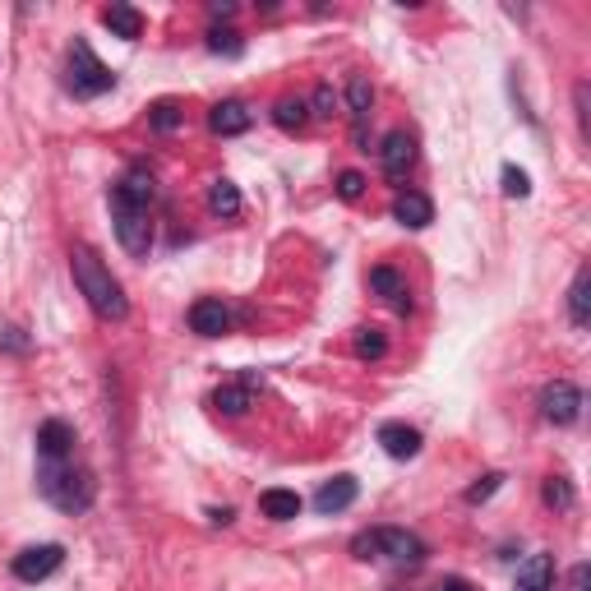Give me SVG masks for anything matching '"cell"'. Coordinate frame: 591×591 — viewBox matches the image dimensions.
Listing matches in <instances>:
<instances>
[{
    "label": "cell",
    "instance_id": "cell-1",
    "mask_svg": "<svg viewBox=\"0 0 591 591\" xmlns=\"http://www.w3.org/2000/svg\"><path fill=\"white\" fill-rule=\"evenodd\" d=\"M70 273H74V282H79V291H84V301L93 305V314H102V319H125V314H130V301H125L121 282L111 278V268L102 264L88 245H74L70 250Z\"/></svg>",
    "mask_w": 591,
    "mask_h": 591
},
{
    "label": "cell",
    "instance_id": "cell-2",
    "mask_svg": "<svg viewBox=\"0 0 591 591\" xmlns=\"http://www.w3.org/2000/svg\"><path fill=\"white\" fill-rule=\"evenodd\" d=\"M37 490L56 508H65V513H84V508L93 504V476L65 467V458H42V467H37Z\"/></svg>",
    "mask_w": 591,
    "mask_h": 591
},
{
    "label": "cell",
    "instance_id": "cell-3",
    "mask_svg": "<svg viewBox=\"0 0 591 591\" xmlns=\"http://www.w3.org/2000/svg\"><path fill=\"white\" fill-rule=\"evenodd\" d=\"M351 550H356V559H393V564H421V559H425L421 536L398 531V527L361 531V536L351 541Z\"/></svg>",
    "mask_w": 591,
    "mask_h": 591
},
{
    "label": "cell",
    "instance_id": "cell-4",
    "mask_svg": "<svg viewBox=\"0 0 591 591\" xmlns=\"http://www.w3.org/2000/svg\"><path fill=\"white\" fill-rule=\"evenodd\" d=\"M111 84H116V74L97 61L93 47H88V42H74V51H70V88H74V93H79V97H97V93H107Z\"/></svg>",
    "mask_w": 591,
    "mask_h": 591
},
{
    "label": "cell",
    "instance_id": "cell-5",
    "mask_svg": "<svg viewBox=\"0 0 591 591\" xmlns=\"http://www.w3.org/2000/svg\"><path fill=\"white\" fill-rule=\"evenodd\" d=\"M541 416L550 425H573L582 416V393L578 384H568V379H555V384L541 388Z\"/></svg>",
    "mask_w": 591,
    "mask_h": 591
},
{
    "label": "cell",
    "instance_id": "cell-6",
    "mask_svg": "<svg viewBox=\"0 0 591 591\" xmlns=\"http://www.w3.org/2000/svg\"><path fill=\"white\" fill-rule=\"evenodd\" d=\"M116 208V236H121V245L130 254H148L153 250V222H148V208Z\"/></svg>",
    "mask_w": 591,
    "mask_h": 591
},
{
    "label": "cell",
    "instance_id": "cell-7",
    "mask_svg": "<svg viewBox=\"0 0 591 591\" xmlns=\"http://www.w3.org/2000/svg\"><path fill=\"white\" fill-rule=\"evenodd\" d=\"M61 564H65L61 545H28L24 555H14V578L19 582H42V578H51Z\"/></svg>",
    "mask_w": 591,
    "mask_h": 591
},
{
    "label": "cell",
    "instance_id": "cell-8",
    "mask_svg": "<svg viewBox=\"0 0 591 591\" xmlns=\"http://www.w3.org/2000/svg\"><path fill=\"white\" fill-rule=\"evenodd\" d=\"M153 194H157L153 171L134 167V171H125L121 185L111 190V204H121V208H148V204H153Z\"/></svg>",
    "mask_w": 591,
    "mask_h": 591
},
{
    "label": "cell",
    "instance_id": "cell-9",
    "mask_svg": "<svg viewBox=\"0 0 591 591\" xmlns=\"http://www.w3.org/2000/svg\"><path fill=\"white\" fill-rule=\"evenodd\" d=\"M190 328L199 333V338H222V333H231V310L222 301H194L190 305Z\"/></svg>",
    "mask_w": 591,
    "mask_h": 591
},
{
    "label": "cell",
    "instance_id": "cell-10",
    "mask_svg": "<svg viewBox=\"0 0 591 591\" xmlns=\"http://www.w3.org/2000/svg\"><path fill=\"white\" fill-rule=\"evenodd\" d=\"M379 157H384V171L393 176V181H402L411 171V162H416V139H411L407 130H393L384 139V148H379Z\"/></svg>",
    "mask_w": 591,
    "mask_h": 591
},
{
    "label": "cell",
    "instance_id": "cell-11",
    "mask_svg": "<svg viewBox=\"0 0 591 591\" xmlns=\"http://www.w3.org/2000/svg\"><path fill=\"white\" fill-rule=\"evenodd\" d=\"M379 444H384L388 458L407 462L421 453V430H411V425H402V421H388V425H379Z\"/></svg>",
    "mask_w": 591,
    "mask_h": 591
},
{
    "label": "cell",
    "instance_id": "cell-12",
    "mask_svg": "<svg viewBox=\"0 0 591 591\" xmlns=\"http://www.w3.org/2000/svg\"><path fill=\"white\" fill-rule=\"evenodd\" d=\"M356 495H361L356 476H333V481L319 485V495H314V508H319V513H342V508L356 504Z\"/></svg>",
    "mask_w": 591,
    "mask_h": 591
},
{
    "label": "cell",
    "instance_id": "cell-13",
    "mask_svg": "<svg viewBox=\"0 0 591 591\" xmlns=\"http://www.w3.org/2000/svg\"><path fill=\"white\" fill-rule=\"evenodd\" d=\"M393 218H398L402 227L421 231V227H430V222H435V208H430V199H425V194L407 190V194H398V199H393Z\"/></svg>",
    "mask_w": 591,
    "mask_h": 591
},
{
    "label": "cell",
    "instance_id": "cell-14",
    "mask_svg": "<svg viewBox=\"0 0 591 591\" xmlns=\"http://www.w3.org/2000/svg\"><path fill=\"white\" fill-rule=\"evenodd\" d=\"M555 587V559L550 555H527L518 568V591H550Z\"/></svg>",
    "mask_w": 591,
    "mask_h": 591
},
{
    "label": "cell",
    "instance_id": "cell-15",
    "mask_svg": "<svg viewBox=\"0 0 591 591\" xmlns=\"http://www.w3.org/2000/svg\"><path fill=\"white\" fill-rule=\"evenodd\" d=\"M74 444V430L65 421H42L37 425V453L42 458H65Z\"/></svg>",
    "mask_w": 591,
    "mask_h": 591
},
{
    "label": "cell",
    "instance_id": "cell-16",
    "mask_svg": "<svg viewBox=\"0 0 591 591\" xmlns=\"http://www.w3.org/2000/svg\"><path fill=\"white\" fill-rule=\"evenodd\" d=\"M250 107L245 102H218L213 107V116H208V125H213V134H245L250 130Z\"/></svg>",
    "mask_w": 591,
    "mask_h": 591
},
{
    "label": "cell",
    "instance_id": "cell-17",
    "mask_svg": "<svg viewBox=\"0 0 591 591\" xmlns=\"http://www.w3.org/2000/svg\"><path fill=\"white\" fill-rule=\"evenodd\" d=\"M259 513L273 522L301 518V495H296V490H264V495H259Z\"/></svg>",
    "mask_w": 591,
    "mask_h": 591
},
{
    "label": "cell",
    "instance_id": "cell-18",
    "mask_svg": "<svg viewBox=\"0 0 591 591\" xmlns=\"http://www.w3.org/2000/svg\"><path fill=\"white\" fill-rule=\"evenodd\" d=\"M102 24H107L116 37H125V42H134V37L144 33V19H139L134 5H107V10H102Z\"/></svg>",
    "mask_w": 591,
    "mask_h": 591
},
{
    "label": "cell",
    "instance_id": "cell-19",
    "mask_svg": "<svg viewBox=\"0 0 591 591\" xmlns=\"http://www.w3.org/2000/svg\"><path fill=\"white\" fill-rule=\"evenodd\" d=\"M370 287L379 291V296H384V301L393 305V310H411V301H407V282H402L398 273H393V268H374V273H370Z\"/></svg>",
    "mask_w": 591,
    "mask_h": 591
},
{
    "label": "cell",
    "instance_id": "cell-20",
    "mask_svg": "<svg viewBox=\"0 0 591 591\" xmlns=\"http://www.w3.org/2000/svg\"><path fill=\"white\" fill-rule=\"evenodd\" d=\"M568 314H573V324L578 328L591 324V268H578L573 291H568Z\"/></svg>",
    "mask_w": 591,
    "mask_h": 591
},
{
    "label": "cell",
    "instance_id": "cell-21",
    "mask_svg": "<svg viewBox=\"0 0 591 591\" xmlns=\"http://www.w3.org/2000/svg\"><path fill=\"white\" fill-rule=\"evenodd\" d=\"M347 107H351V121H356V125L370 116L374 88H370V79H365V74H351V79H347Z\"/></svg>",
    "mask_w": 591,
    "mask_h": 591
},
{
    "label": "cell",
    "instance_id": "cell-22",
    "mask_svg": "<svg viewBox=\"0 0 591 591\" xmlns=\"http://www.w3.org/2000/svg\"><path fill=\"white\" fill-rule=\"evenodd\" d=\"M213 407L222 411V416H245L250 411V384H227L213 393Z\"/></svg>",
    "mask_w": 591,
    "mask_h": 591
},
{
    "label": "cell",
    "instance_id": "cell-23",
    "mask_svg": "<svg viewBox=\"0 0 591 591\" xmlns=\"http://www.w3.org/2000/svg\"><path fill=\"white\" fill-rule=\"evenodd\" d=\"M208 208L222 213V218H236V213H241V190H236L231 181H213V190H208Z\"/></svg>",
    "mask_w": 591,
    "mask_h": 591
},
{
    "label": "cell",
    "instance_id": "cell-24",
    "mask_svg": "<svg viewBox=\"0 0 591 591\" xmlns=\"http://www.w3.org/2000/svg\"><path fill=\"white\" fill-rule=\"evenodd\" d=\"M273 121H278L282 130H301V125L310 121V107H305L301 97H282L278 107H273Z\"/></svg>",
    "mask_w": 591,
    "mask_h": 591
},
{
    "label": "cell",
    "instance_id": "cell-25",
    "mask_svg": "<svg viewBox=\"0 0 591 591\" xmlns=\"http://www.w3.org/2000/svg\"><path fill=\"white\" fill-rule=\"evenodd\" d=\"M384 351H388V342L379 328H361V333H356V356H361V361H379Z\"/></svg>",
    "mask_w": 591,
    "mask_h": 591
},
{
    "label": "cell",
    "instance_id": "cell-26",
    "mask_svg": "<svg viewBox=\"0 0 591 591\" xmlns=\"http://www.w3.org/2000/svg\"><path fill=\"white\" fill-rule=\"evenodd\" d=\"M541 495H545V504L550 508H573V485H568L564 476H550Z\"/></svg>",
    "mask_w": 591,
    "mask_h": 591
},
{
    "label": "cell",
    "instance_id": "cell-27",
    "mask_svg": "<svg viewBox=\"0 0 591 591\" xmlns=\"http://www.w3.org/2000/svg\"><path fill=\"white\" fill-rule=\"evenodd\" d=\"M241 37L231 33V28H213V33H208V51H218V56H241Z\"/></svg>",
    "mask_w": 591,
    "mask_h": 591
},
{
    "label": "cell",
    "instance_id": "cell-28",
    "mask_svg": "<svg viewBox=\"0 0 591 591\" xmlns=\"http://www.w3.org/2000/svg\"><path fill=\"white\" fill-rule=\"evenodd\" d=\"M504 194L508 199H527L531 194V176L522 167H504Z\"/></svg>",
    "mask_w": 591,
    "mask_h": 591
},
{
    "label": "cell",
    "instance_id": "cell-29",
    "mask_svg": "<svg viewBox=\"0 0 591 591\" xmlns=\"http://www.w3.org/2000/svg\"><path fill=\"white\" fill-rule=\"evenodd\" d=\"M176 125H181V107H176V102H157L153 107V130H176Z\"/></svg>",
    "mask_w": 591,
    "mask_h": 591
},
{
    "label": "cell",
    "instance_id": "cell-30",
    "mask_svg": "<svg viewBox=\"0 0 591 591\" xmlns=\"http://www.w3.org/2000/svg\"><path fill=\"white\" fill-rule=\"evenodd\" d=\"M499 485H504V476H499V471H490V476H481V481H476V485H471V490H467V504H485V499L495 495Z\"/></svg>",
    "mask_w": 591,
    "mask_h": 591
},
{
    "label": "cell",
    "instance_id": "cell-31",
    "mask_svg": "<svg viewBox=\"0 0 591 591\" xmlns=\"http://www.w3.org/2000/svg\"><path fill=\"white\" fill-rule=\"evenodd\" d=\"M338 194H342V199H361V194H365V176H361V171H342V176H338Z\"/></svg>",
    "mask_w": 591,
    "mask_h": 591
},
{
    "label": "cell",
    "instance_id": "cell-32",
    "mask_svg": "<svg viewBox=\"0 0 591 591\" xmlns=\"http://www.w3.org/2000/svg\"><path fill=\"white\" fill-rule=\"evenodd\" d=\"M310 116H333V88H314V111Z\"/></svg>",
    "mask_w": 591,
    "mask_h": 591
},
{
    "label": "cell",
    "instance_id": "cell-33",
    "mask_svg": "<svg viewBox=\"0 0 591 591\" xmlns=\"http://www.w3.org/2000/svg\"><path fill=\"white\" fill-rule=\"evenodd\" d=\"M587 587H591V568L578 564L573 568V578H568V591H587Z\"/></svg>",
    "mask_w": 591,
    "mask_h": 591
},
{
    "label": "cell",
    "instance_id": "cell-34",
    "mask_svg": "<svg viewBox=\"0 0 591 591\" xmlns=\"http://www.w3.org/2000/svg\"><path fill=\"white\" fill-rule=\"evenodd\" d=\"M435 591H476V587L462 582V578H444V582H435Z\"/></svg>",
    "mask_w": 591,
    "mask_h": 591
},
{
    "label": "cell",
    "instance_id": "cell-35",
    "mask_svg": "<svg viewBox=\"0 0 591 591\" xmlns=\"http://www.w3.org/2000/svg\"><path fill=\"white\" fill-rule=\"evenodd\" d=\"M208 518L218 522V527H227V522H231V518H236V513H231V508H213V513H208Z\"/></svg>",
    "mask_w": 591,
    "mask_h": 591
}]
</instances>
